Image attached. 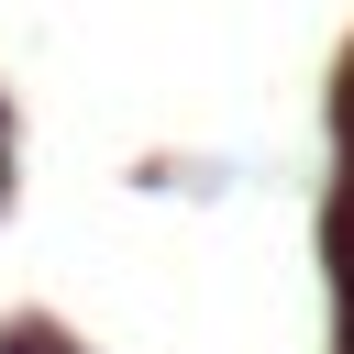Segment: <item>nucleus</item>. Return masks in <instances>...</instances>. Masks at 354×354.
Segmentation results:
<instances>
[{"label":"nucleus","instance_id":"nucleus-1","mask_svg":"<svg viewBox=\"0 0 354 354\" xmlns=\"http://www.w3.org/2000/svg\"><path fill=\"white\" fill-rule=\"evenodd\" d=\"M0 354H77V343H55V332H11Z\"/></svg>","mask_w":354,"mask_h":354}]
</instances>
